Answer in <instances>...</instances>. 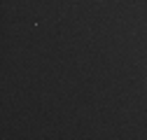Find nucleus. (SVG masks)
Returning <instances> with one entry per match:
<instances>
[]
</instances>
